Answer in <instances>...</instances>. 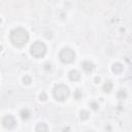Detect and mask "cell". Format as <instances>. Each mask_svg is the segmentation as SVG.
Segmentation results:
<instances>
[{
	"label": "cell",
	"instance_id": "obj_1",
	"mask_svg": "<svg viewBox=\"0 0 132 132\" xmlns=\"http://www.w3.org/2000/svg\"><path fill=\"white\" fill-rule=\"evenodd\" d=\"M9 38H10V41L13 45L21 47L27 43V41L29 39V35H28V32L24 28L19 27V28L13 29L10 32Z\"/></svg>",
	"mask_w": 132,
	"mask_h": 132
},
{
	"label": "cell",
	"instance_id": "obj_2",
	"mask_svg": "<svg viewBox=\"0 0 132 132\" xmlns=\"http://www.w3.org/2000/svg\"><path fill=\"white\" fill-rule=\"evenodd\" d=\"M69 94H70V91H69L68 87H66L65 85H62V84L55 86V88L53 90V95H54L55 99L58 101L66 100L69 97Z\"/></svg>",
	"mask_w": 132,
	"mask_h": 132
},
{
	"label": "cell",
	"instance_id": "obj_3",
	"mask_svg": "<svg viewBox=\"0 0 132 132\" xmlns=\"http://www.w3.org/2000/svg\"><path fill=\"white\" fill-rule=\"evenodd\" d=\"M30 53H31V55H32L33 57H35V58H41V57H43V56L45 55V53H46V46H45V44H44L43 42H41V41H36V42H34V43L31 45V47H30Z\"/></svg>",
	"mask_w": 132,
	"mask_h": 132
},
{
	"label": "cell",
	"instance_id": "obj_4",
	"mask_svg": "<svg viewBox=\"0 0 132 132\" xmlns=\"http://www.w3.org/2000/svg\"><path fill=\"white\" fill-rule=\"evenodd\" d=\"M59 58L63 63H71L74 61L75 59V53L73 50L69 48V47H64L63 50H61L60 54H59Z\"/></svg>",
	"mask_w": 132,
	"mask_h": 132
},
{
	"label": "cell",
	"instance_id": "obj_5",
	"mask_svg": "<svg viewBox=\"0 0 132 132\" xmlns=\"http://www.w3.org/2000/svg\"><path fill=\"white\" fill-rule=\"evenodd\" d=\"M2 125L6 128V129H12L15 126V120L12 116H5L2 119Z\"/></svg>",
	"mask_w": 132,
	"mask_h": 132
},
{
	"label": "cell",
	"instance_id": "obj_6",
	"mask_svg": "<svg viewBox=\"0 0 132 132\" xmlns=\"http://www.w3.org/2000/svg\"><path fill=\"white\" fill-rule=\"evenodd\" d=\"M81 67H82V69H84L85 71L91 72V71L94 70L95 65H94L92 62H90V61H84V62L81 63Z\"/></svg>",
	"mask_w": 132,
	"mask_h": 132
},
{
	"label": "cell",
	"instance_id": "obj_7",
	"mask_svg": "<svg viewBox=\"0 0 132 132\" xmlns=\"http://www.w3.org/2000/svg\"><path fill=\"white\" fill-rule=\"evenodd\" d=\"M68 76H69L70 80H72V81H77V80L80 78V74H79V72L76 71V70H71V71L69 72Z\"/></svg>",
	"mask_w": 132,
	"mask_h": 132
},
{
	"label": "cell",
	"instance_id": "obj_8",
	"mask_svg": "<svg viewBox=\"0 0 132 132\" xmlns=\"http://www.w3.org/2000/svg\"><path fill=\"white\" fill-rule=\"evenodd\" d=\"M123 69H124V67H123V65H122L121 63H114V64L111 66V70H112L116 74L121 73V72L123 71Z\"/></svg>",
	"mask_w": 132,
	"mask_h": 132
},
{
	"label": "cell",
	"instance_id": "obj_9",
	"mask_svg": "<svg viewBox=\"0 0 132 132\" xmlns=\"http://www.w3.org/2000/svg\"><path fill=\"white\" fill-rule=\"evenodd\" d=\"M20 116H21V118H22L23 120H27V119L30 118L31 113H30L29 109H27V108H23V109H21V111H20Z\"/></svg>",
	"mask_w": 132,
	"mask_h": 132
},
{
	"label": "cell",
	"instance_id": "obj_10",
	"mask_svg": "<svg viewBox=\"0 0 132 132\" xmlns=\"http://www.w3.org/2000/svg\"><path fill=\"white\" fill-rule=\"evenodd\" d=\"M35 130L36 131H47V126L44 124V123H39L37 124V126L35 127Z\"/></svg>",
	"mask_w": 132,
	"mask_h": 132
},
{
	"label": "cell",
	"instance_id": "obj_11",
	"mask_svg": "<svg viewBox=\"0 0 132 132\" xmlns=\"http://www.w3.org/2000/svg\"><path fill=\"white\" fill-rule=\"evenodd\" d=\"M103 91L104 92H106V93H108V92H110L111 91V89H112V84L110 82V81H106L104 85H103Z\"/></svg>",
	"mask_w": 132,
	"mask_h": 132
},
{
	"label": "cell",
	"instance_id": "obj_12",
	"mask_svg": "<svg viewBox=\"0 0 132 132\" xmlns=\"http://www.w3.org/2000/svg\"><path fill=\"white\" fill-rule=\"evenodd\" d=\"M79 114H80V119L81 120H88L89 119V111L88 110H86V109H82V110H80V112H79Z\"/></svg>",
	"mask_w": 132,
	"mask_h": 132
},
{
	"label": "cell",
	"instance_id": "obj_13",
	"mask_svg": "<svg viewBox=\"0 0 132 132\" xmlns=\"http://www.w3.org/2000/svg\"><path fill=\"white\" fill-rule=\"evenodd\" d=\"M126 96H127V93H126L125 90H120V91L117 93V97H118L119 99H124V98H126Z\"/></svg>",
	"mask_w": 132,
	"mask_h": 132
},
{
	"label": "cell",
	"instance_id": "obj_14",
	"mask_svg": "<svg viewBox=\"0 0 132 132\" xmlns=\"http://www.w3.org/2000/svg\"><path fill=\"white\" fill-rule=\"evenodd\" d=\"M81 96H82V94H81L80 90H78V89H77V90H75V92H74V98L78 100V99H80V97H81Z\"/></svg>",
	"mask_w": 132,
	"mask_h": 132
},
{
	"label": "cell",
	"instance_id": "obj_15",
	"mask_svg": "<svg viewBox=\"0 0 132 132\" xmlns=\"http://www.w3.org/2000/svg\"><path fill=\"white\" fill-rule=\"evenodd\" d=\"M23 81H24V84L29 85V84L31 82V77H30V76H28V75H25V76L23 77Z\"/></svg>",
	"mask_w": 132,
	"mask_h": 132
},
{
	"label": "cell",
	"instance_id": "obj_16",
	"mask_svg": "<svg viewBox=\"0 0 132 132\" xmlns=\"http://www.w3.org/2000/svg\"><path fill=\"white\" fill-rule=\"evenodd\" d=\"M90 106H91V108L92 109H97L98 107H99V105H98V103L97 102H95V101H92V102H90Z\"/></svg>",
	"mask_w": 132,
	"mask_h": 132
},
{
	"label": "cell",
	"instance_id": "obj_17",
	"mask_svg": "<svg viewBox=\"0 0 132 132\" xmlns=\"http://www.w3.org/2000/svg\"><path fill=\"white\" fill-rule=\"evenodd\" d=\"M39 99H40V100H42V101H45V100L47 99L46 94H45L44 92H41V93H40V95H39Z\"/></svg>",
	"mask_w": 132,
	"mask_h": 132
},
{
	"label": "cell",
	"instance_id": "obj_18",
	"mask_svg": "<svg viewBox=\"0 0 132 132\" xmlns=\"http://www.w3.org/2000/svg\"><path fill=\"white\" fill-rule=\"evenodd\" d=\"M44 69H45V70L51 69V64H50V63H45V64H44Z\"/></svg>",
	"mask_w": 132,
	"mask_h": 132
},
{
	"label": "cell",
	"instance_id": "obj_19",
	"mask_svg": "<svg viewBox=\"0 0 132 132\" xmlns=\"http://www.w3.org/2000/svg\"><path fill=\"white\" fill-rule=\"evenodd\" d=\"M100 80H101V78H100L99 76H96V77H95V79H94L95 84H98V82H100Z\"/></svg>",
	"mask_w": 132,
	"mask_h": 132
},
{
	"label": "cell",
	"instance_id": "obj_20",
	"mask_svg": "<svg viewBox=\"0 0 132 132\" xmlns=\"http://www.w3.org/2000/svg\"><path fill=\"white\" fill-rule=\"evenodd\" d=\"M2 50H3V46H2V45H0V52H1Z\"/></svg>",
	"mask_w": 132,
	"mask_h": 132
},
{
	"label": "cell",
	"instance_id": "obj_21",
	"mask_svg": "<svg viewBox=\"0 0 132 132\" xmlns=\"http://www.w3.org/2000/svg\"><path fill=\"white\" fill-rule=\"evenodd\" d=\"M1 23H2V20H1V18H0V24H1Z\"/></svg>",
	"mask_w": 132,
	"mask_h": 132
}]
</instances>
